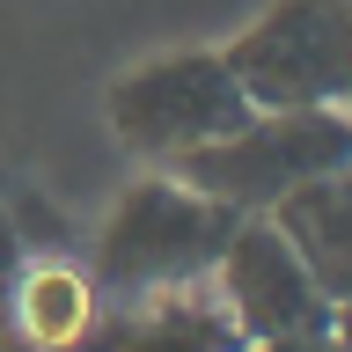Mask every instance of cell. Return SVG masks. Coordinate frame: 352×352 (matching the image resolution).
<instances>
[{
  "label": "cell",
  "mask_w": 352,
  "mask_h": 352,
  "mask_svg": "<svg viewBox=\"0 0 352 352\" xmlns=\"http://www.w3.org/2000/svg\"><path fill=\"white\" fill-rule=\"evenodd\" d=\"M352 162V110H250L228 140L176 154V184L257 220Z\"/></svg>",
  "instance_id": "1"
},
{
  "label": "cell",
  "mask_w": 352,
  "mask_h": 352,
  "mask_svg": "<svg viewBox=\"0 0 352 352\" xmlns=\"http://www.w3.org/2000/svg\"><path fill=\"white\" fill-rule=\"evenodd\" d=\"M242 228V213L198 198L176 176H147L118 198V213L103 220L96 242V279L118 301H147V294H176V286L213 279L228 235Z\"/></svg>",
  "instance_id": "2"
},
{
  "label": "cell",
  "mask_w": 352,
  "mask_h": 352,
  "mask_svg": "<svg viewBox=\"0 0 352 352\" xmlns=\"http://www.w3.org/2000/svg\"><path fill=\"white\" fill-rule=\"evenodd\" d=\"M250 110H352V8L345 0H279L228 52Z\"/></svg>",
  "instance_id": "3"
},
{
  "label": "cell",
  "mask_w": 352,
  "mask_h": 352,
  "mask_svg": "<svg viewBox=\"0 0 352 352\" xmlns=\"http://www.w3.org/2000/svg\"><path fill=\"white\" fill-rule=\"evenodd\" d=\"M242 118H250V96H242V81L228 74L220 52H169V59L132 66L125 81L110 88L118 140L140 154H162V162L228 140Z\"/></svg>",
  "instance_id": "4"
},
{
  "label": "cell",
  "mask_w": 352,
  "mask_h": 352,
  "mask_svg": "<svg viewBox=\"0 0 352 352\" xmlns=\"http://www.w3.org/2000/svg\"><path fill=\"white\" fill-rule=\"evenodd\" d=\"M213 294L228 308V323L242 330V345L264 338H301V330H330V294L308 279L301 250L272 228V220H242L228 250L213 264Z\"/></svg>",
  "instance_id": "5"
},
{
  "label": "cell",
  "mask_w": 352,
  "mask_h": 352,
  "mask_svg": "<svg viewBox=\"0 0 352 352\" xmlns=\"http://www.w3.org/2000/svg\"><path fill=\"white\" fill-rule=\"evenodd\" d=\"M81 352H242V330L228 323L220 294L176 286V294H147V301L88 323Z\"/></svg>",
  "instance_id": "6"
},
{
  "label": "cell",
  "mask_w": 352,
  "mask_h": 352,
  "mask_svg": "<svg viewBox=\"0 0 352 352\" xmlns=\"http://www.w3.org/2000/svg\"><path fill=\"white\" fill-rule=\"evenodd\" d=\"M264 220L301 250L308 279L330 294V308L345 301V294H352V162L330 169V176H316L308 191H294L286 206H272Z\"/></svg>",
  "instance_id": "7"
},
{
  "label": "cell",
  "mask_w": 352,
  "mask_h": 352,
  "mask_svg": "<svg viewBox=\"0 0 352 352\" xmlns=\"http://www.w3.org/2000/svg\"><path fill=\"white\" fill-rule=\"evenodd\" d=\"M15 323L30 345H81L88 338V286L74 279V272H59V264H44V272H30V279L15 286Z\"/></svg>",
  "instance_id": "8"
},
{
  "label": "cell",
  "mask_w": 352,
  "mask_h": 352,
  "mask_svg": "<svg viewBox=\"0 0 352 352\" xmlns=\"http://www.w3.org/2000/svg\"><path fill=\"white\" fill-rule=\"evenodd\" d=\"M242 352H345L330 330H301V338H264V345H242Z\"/></svg>",
  "instance_id": "9"
},
{
  "label": "cell",
  "mask_w": 352,
  "mask_h": 352,
  "mask_svg": "<svg viewBox=\"0 0 352 352\" xmlns=\"http://www.w3.org/2000/svg\"><path fill=\"white\" fill-rule=\"evenodd\" d=\"M330 338H338V345L352 352V294H345V301H338V308H330Z\"/></svg>",
  "instance_id": "10"
}]
</instances>
